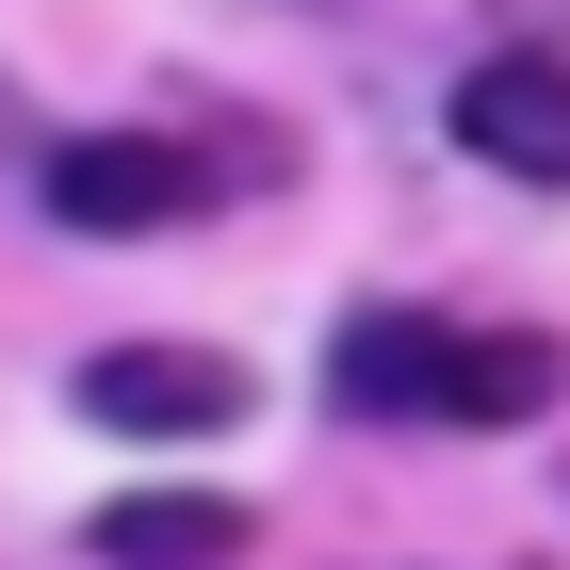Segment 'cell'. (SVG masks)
I'll return each instance as SVG.
<instances>
[{
    "label": "cell",
    "instance_id": "5b68a950",
    "mask_svg": "<svg viewBox=\"0 0 570 570\" xmlns=\"http://www.w3.org/2000/svg\"><path fill=\"white\" fill-rule=\"evenodd\" d=\"M82 538H98V570H228L245 554V505L228 489H115Z\"/></svg>",
    "mask_w": 570,
    "mask_h": 570
},
{
    "label": "cell",
    "instance_id": "277c9868",
    "mask_svg": "<svg viewBox=\"0 0 570 570\" xmlns=\"http://www.w3.org/2000/svg\"><path fill=\"white\" fill-rule=\"evenodd\" d=\"M456 147L570 196V49H489L473 82H456Z\"/></svg>",
    "mask_w": 570,
    "mask_h": 570
},
{
    "label": "cell",
    "instance_id": "7a4b0ae2",
    "mask_svg": "<svg viewBox=\"0 0 570 570\" xmlns=\"http://www.w3.org/2000/svg\"><path fill=\"white\" fill-rule=\"evenodd\" d=\"M33 196H49V228H82V245H147V228L213 213V164H196L179 131H66L33 164Z\"/></svg>",
    "mask_w": 570,
    "mask_h": 570
},
{
    "label": "cell",
    "instance_id": "6da1fadb",
    "mask_svg": "<svg viewBox=\"0 0 570 570\" xmlns=\"http://www.w3.org/2000/svg\"><path fill=\"white\" fill-rule=\"evenodd\" d=\"M326 392L358 424H538L570 392V343H538V326H440V309H358L326 343Z\"/></svg>",
    "mask_w": 570,
    "mask_h": 570
},
{
    "label": "cell",
    "instance_id": "3957f363",
    "mask_svg": "<svg viewBox=\"0 0 570 570\" xmlns=\"http://www.w3.org/2000/svg\"><path fill=\"white\" fill-rule=\"evenodd\" d=\"M245 358H213V343H115V358H82V424H115V440H228L245 424Z\"/></svg>",
    "mask_w": 570,
    "mask_h": 570
}]
</instances>
